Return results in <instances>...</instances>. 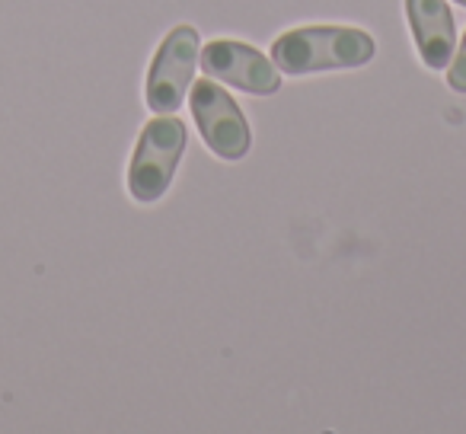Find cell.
<instances>
[{"label":"cell","instance_id":"1","mask_svg":"<svg viewBox=\"0 0 466 434\" xmlns=\"http://www.w3.org/2000/svg\"><path fill=\"white\" fill-rule=\"evenodd\" d=\"M374 35L355 26H300L272 42V61L288 77L319 71H355L374 58Z\"/></svg>","mask_w":466,"mask_h":434},{"label":"cell","instance_id":"2","mask_svg":"<svg viewBox=\"0 0 466 434\" xmlns=\"http://www.w3.org/2000/svg\"><path fill=\"white\" fill-rule=\"evenodd\" d=\"M188 131L182 125V118L169 116H154L144 125L137 147L131 154L128 163V195L141 205H154L167 195L169 182L176 176L182 154H186Z\"/></svg>","mask_w":466,"mask_h":434},{"label":"cell","instance_id":"3","mask_svg":"<svg viewBox=\"0 0 466 434\" xmlns=\"http://www.w3.org/2000/svg\"><path fill=\"white\" fill-rule=\"evenodd\" d=\"M188 109H192L198 135L211 154H218L227 163H237L249 154L253 131H249L247 116H243L240 106L233 103V96L214 77L205 74V80L192 84V90H188Z\"/></svg>","mask_w":466,"mask_h":434},{"label":"cell","instance_id":"4","mask_svg":"<svg viewBox=\"0 0 466 434\" xmlns=\"http://www.w3.org/2000/svg\"><path fill=\"white\" fill-rule=\"evenodd\" d=\"M201 42L195 26H176L167 39L160 42L154 61L147 71V86L144 99L147 109L157 116H169L182 106L186 93L195 84V67H198Z\"/></svg>","mask_w":466,"mask_h":434},{"label":"cell","instance_id":"5","mask_svg":"<svg viewBox=\"0 0 466 434\" xmlns=\"http://www.w3.org/2000/svg\"><path fill=\"white\" fill-rule=\"evenodd\" d=\"M198 65L208 77L220 80L227 86H237L253 96H272L281 90V71L272 58L259 52L256 45L237 39H214L201 48Z\"/></svg>","mask_w":466,"mask_h":434},{"label":"cell","instance_id":"6","mask_svg":"<svg viewBox=\"0 0 466 434\" xmlns=\"http://www.w3.org/2000/svg\"><path fill=\"white\" fill-rule=\"evenodd\" d=\"M406 20L421 65L444 71L457 52V23L451 7L444 0H406Z\"/></svg>","mask_w":466,"mask_h":434},{"label":"cell","instance_id":"7","mask_svg":"<svg viewBox=\"0 0 466 434\" xmlns=\"http://www.w3.org/2000/svg\"><path fill=\"white\" fill-rule=\"evenodd\" d=\"M447 86L457 93H466V33H463L460 48L453 52V61L447 65Z\"/></svg>","mask_w":466,"mask_h":434},{"label":"cell","instance_id":"8","mask_svg":"<svg viewBox=\"0 0 466 434\" xmlns=\"http://www.w3.org/2000/svg\"><path fill=\"white\" fill-rule=\"evenodd\" d=\"M457 4H463V7H466V0H457Z\"/></svg>","mask_w":466,"mask_h":434}]
</instances>
